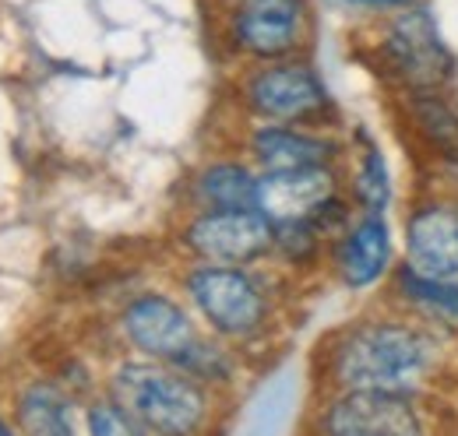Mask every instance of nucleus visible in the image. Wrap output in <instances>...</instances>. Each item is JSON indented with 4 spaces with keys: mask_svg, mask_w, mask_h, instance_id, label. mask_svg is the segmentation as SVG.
<instances>
[{
    "mask_svg": "<svg viewBox=\"0 0 458 436\" xmlns=\"http://www.w3.org/2000/svg\"><path fill=\"white\" fill-rule=\"evenodd\" d=\"M437 366V341L412 321H360L328 348V377L339 390H399L420 394Z\"/></svg>",
    "mask_w": 458,
    "mask_h": 436,
    "instance_id": "1",
    "label": "nucleus"
},
{
    "mask_svg": "<svg viewBox=\"0 0 458 436\" xmlns=\"http://www.w3.org/2000/svg\"><path fill=\"white\" fill-rule=\"evenodd\" d=\"M110 398L148 436H198L212 415L205 383L170 363L116 366Z\"/></svg>",
    "mask_w": 458,
    "mask_h": 436,
    "instance_id": "2",
    "label": "nucleus"
},
{
    "mask_svg": "<svg viewBox=\"0 0 458 436\" xmlns=\"http://www.w3.org/2000/svg\"><path fill=\"white\" fill-rule=\"evenodd\" d=\"M381 63L405 88V96L448 92V85L455 81V54L448 50L434 14L416 4L388 21L381 39Z\"/></svg>",
    "mask_w": 458,
    "mask_h": 436,
    "instance_id": "3",
    "label": "nucleus"
},
{
    "mask_svg": "<svg viewBox=\"0 0 458 436\" xmlns=\"http://www.w3.org/2000/svg\"><path fill=\"white\" fill-rule=\"evenodd\" d=\"M321 436H434L420 394L399 390H339L321 419Z\"/></svg>",
    "mask_w": 458,
    "mask_h": 436,
    "instance_id": "4",
    "label": "nucleus"
},
{
    "mask_svg": "<svg viewBox=\"0 0 458 436\" xmlns=\"http://www.w3.org/2000/svg\"><path fill=\"white\" fill-rule=\"evenodd\" d=\"M187 296L223 338H254L268 321V299L243 268L201 264L187 278Z\"/></svg>",
    "mask_w": 458,
    "mask_h": 436,
    "instance_id": "5",
    "label": "nucleus"
},
{
    "mask_svg": "<svg viewBox=\"0 0 458 436\" xmlns=\"http://www.w3.org/2000/svg\"><path fill=\"white\" fill-rule=\"evenodd\" d=\"M247 103L258 116H265L272 123H289V127L321 120L332 109V99H328L321 78L307 63H293V60L261 67L247 81Z\"/></svg>",
    "mask_w": 458,
    "mask_h": 436,
    "instance_id": "6",
    "label": "nucleus"
},
{
    "mask_svg": "<svg viewBox=\"0 0 458 436\" xmlns=\"http://www.w3.org/2000/svg\"><path fill=\"white\" fill-rule=\"evenodd\" d=\"M183 243L205 264L243 268L276 247V225L261 212H205L187 225Z\"/></svg>",
    "mask_w": 458,
    "mask_h": 436,
    "instance_id": "7",
    "label": "nucleus"
},
{
    "mask_svg": "<svg viewBox=\"0 0 458 436\" xmlns=\"http://www.w3.org/2000/svg\"><path fill=\"white\" fill-rule=\"evenodd\" d=\"M120 327H123V338L138 352L152 356L156 363H170V366H176L201 341L187 310L156 292L131 299L120 317Z\"/></svg>",
    "mask_w": 458,
    "mask_h": 436,
    "instance_id": "8",
    "label": "nucleus"
},
{
    "mask_svg": "<svg viewBox=\"0 0 458 436\" xmlns=\"http://www.w3.org/2000/svg\"><path fill=\"white\" fill-rule=\"evenodd\" d=\"M307 25L303 0H240L233 11V43L258 60H283L300 46Z\"/></svg>",
    "mask_w": 458,
    "mask_h": 436,
    "instance_id": "9",
    "label": "nucleus"
},
{
    "mask_svg": "<svg viewBox=\"0 0 458 436\" xmlns=\"http://www.w3.org/2000/svg\"><path fill=\"white\" fill-rule=\"evenodd\" d=\"M405 257L427 278H458V201L430 197L409 212Z\"/></svg>",
    "mask_w": 458,
    "mask_h": 436,
    "instance_id": "10",
    "label": "nucleus"
},
{
    "mask_svg": "<svg viewBox=\"0 0 458 436\" xmlns=\"http://www.w3.org/2000/svg\"><path fill=\"white\" fill-rule=\"evenodd\" d=\"M335 197H339V176L332 165L283 169V172H265L258 180V212L272 225L307 222Z\"/></svg>",
    "mask_w": 458,
    "mask_h": 436,
    "instance_id": "11",
    "label": "nucleus"
},
{
    "mask_svg": "<svg viewBox=\"0 0 458 436\" xmlns=\"http://www.w3.org/2000/svg\"><path fill=\"white\" fill-rule=\"evenodd\" d=\"M392 264V229L385 215H363L349 225L335 247V272L349 289H367L381 281Z\"/></svg>",
    "mask_w": 458,
    "mask_h": 436,
    "instance_id": "12",
    "label": "nucleus"
},
{
    "mask_svg": "<svg viewBox=\"0 0 458 436\" xmlns=\"http://www.w3.org/2000/svg\"><path fill=\"white\" fill-rule=\"evenodd\" d=\"M254 159L265 165V172H283V169H310V165H332L339 159V141L325 134H310L289 123H265L250 138Z\"/></svg>",
    "mask_w": 458,
    "mask_h": 436,
    "instance_id": "13",
    "label": "nucleus"
},
{
    "mask_svg": "<svg viewBox=\"0 0 458 436\" xmlns=\"http://www.w3.org/2000/svg\"><path fill=\"white\" fill-rule=\"evenodd\" d=\"M409 120L420 141L445 165L458 169V106L448 92H412Z\"/></svg>",
    "mask_w": 458,
    "mask_h": 436,
    "instance_id": "14",
    "label": "nucleus"
},
{
    "mask_svg": "<svg viewBox=\"0 0 458 436\" xmlns=\"http://www.w3.org/2000/svg\"><path fill=\"white\" fill-rule=\"evenodd\" d=\"M198 197L208 212H258V176L247 165L216 163L198 176Z\"/></svg>",
    "mask_w": 458,
    "mask_h": 436,
    "instance_id": "15",
    "label": "nucleus"
},
{
    "mask_svg": "<svg viewBox=\"0 0 458 436\" xmlns=\"http://www.w3.org/2000/svg\"><path fill=\"white\" fill-rule=\"evenodd\" d=\"M18 423L25 436H74L71 398L54 383H32L18 401Z\"/></svg>",
    "mask_w": 458,
    "mask_h": 436,
    "instance_id": "16",
    "label": "nucleus"
},
{
    "mask_svg": "<svg viewBox=\"0 0 458 436\" xmlns=\"http://www.w3.org/2000/svg\"><path fill=\"white\" fill-rule=\"evenodd\" d=\"M395 289L409 306H416L430 317H458V278H452V281L448 278H427V274L412 272L405 264L395 278Z\"/></svg>",
    "mask_w": 458,
    "mask_h": 436,
    "instance_id": "17",
    "label": "nucleus"
},
{
    "mask_svg": "<svg viewBox=\"0 0 458 436\" xmlns=\"http://www.w3.org/2000/svg\"><path fill=\"white\" fill-rule=\"evenodd\" d=\"M352 197L360 201L363 215H385L388 201H392V176H388V165L381 159L377 145L367 141L360 165H356V176H352Z\"/></svg>",
    "mask_w": 458,
    "mask_h": 436,
    "instance_id": "18",
    "label": "nucleus"
},
{
    "mask_svg": "<svg viewBox=\"0 0 458 436\" xmlns=\"http://www.w3.org/2000/svg\"><path fill=\"white\" fill-rule=\"evenodd\" d=\"M321 243H325V236H321V229L310 218L307 222H283V225H276V250L283 257H289L293 264L310 261L321 250Z\"/></svg>",
    "mask_w": 458,
    "mask_h": 436,
    "instance_id": "19",
    "label": "nucleus"
},
{
    "mask_svg": "<svg viewBox=\"0 0 458 436\" xmlns=\"http://www.w3.org/2000/svg\"><path fill=\"white\" fill-rule=\"evenodd\" d=\"M89 436H148L114 398L89 405Z\"/></svg>",
    "mask_w": 458,
    "mask_h": 436,
    "instance_id": "20",
    "label": "nucleus"
},
{
    "mask_svg": "<svg viewBox=\"0 0 458 436\" xmlns=\"http://www.w3.org/2000/svg\"><path fill=\"white\" fill-rule=\"evenodd\" d=\"M352 4H370V7H409L412 0H352Z\"/></svg>",
    "mask_w": 458,
    "mask_h": 436,
    "instance_id": "21",
    "label": "nucleus"
},
{
    "mask_svg": "<svg viewBox=\"0 0 458 436\" xmlns=\"http://www.w3.org/2000/svg\"><path fill=\"white\" fill-rule=\"evenodd\" d=\"M0 436H14V433H11V426H7L4 419H0Z\"/></svg>",
    "mask_w": 458,
    "mask_h": 436,
    "instance_id": "22",
    "label": "nucleus"
}]
</instances>
